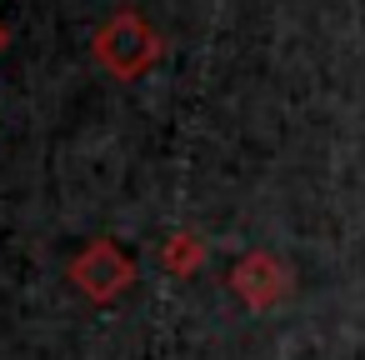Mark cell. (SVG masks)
Masks as SVG:
<instances>
[{
	"mask_svg": "<svg viewBox=\"0 0 365 360\" xmlns=\"http://www.w3.org/2000/svg\"><path fill=\"white\" fill-rule=\"evenodd\" d=\"M76 275H81V280L96 290V295H110V290H120V285L130 280V265H125V260H120L110 245H96V250H91V255L76 265Z\"/></svg>",
	"mask_w": 365,
	"mask_h": 360,
	"instance_id": "cell-1",
	"label": "cell"
}]
</instances>
